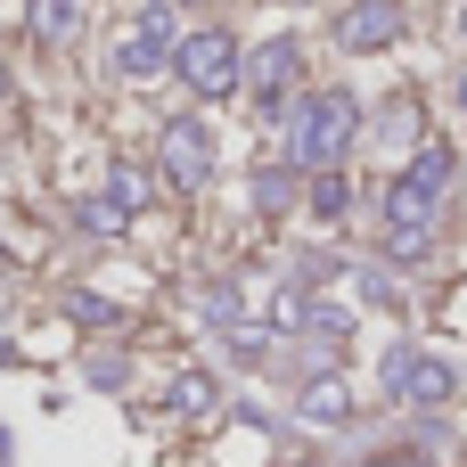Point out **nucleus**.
<instances>
[{
    "instance_id": "obj_1",
    "label": "nucleus",
    "mask_w": 467,
    "mask_h": 467,
    "mask_svg": "<svg viewBox=\"0 0 467 467\" xmlns=\"http://www.w3.org/2000/svg\"><path fill=\"white\" fill-rule=\"evenodd\" d=\"M279 115H287V156H296L304 172H337L345 148L361 140V99H353V90H304V99H287ZM279 115H271V123H279Z\"/></svg>"
},
{
    "instance_id": "obj_2",
    "label": "nucleus",
    "mask_w": 467,
    "mask_h": 467,
    "mask_svg": "<svg viewBox=\"0 0 467 467\" xmlns=\"http://www.w3.org/2000/svg\"><path fill=\"white\" fill-rule=\"evenodd\" d=\"M238 49H246V41H238L230 25L172 33V74L189 82V99H213V107H222V99L238 90Z\"/></svg>"
},
{
    "instance_id": "obj_3",
    "label": "nucleus",
    "mask_w": 467,
    "mask_h": 467,
    "mask_svg": "<svg viewBox=\"0 0 467 467\" xmlns=\"http://www.w3.org/2000/svg\"><path fill=\"white\" fill-rule=\"evenodd\" d=\"M213 164H222V140H213L205 115H172V123L156 131V172H164L172 189H205Z\"/></svg>"
},
{
    "instance_id": "obj_4",
    "label": "nucleus",
    "mask_w": 467,
    "mask_h": 467,
    "mask_svg": "<svg viewBox=\"0 0 467 467\" xmlns=\"http://www.w3.org/2000/svg\"><path fill=\"white\" fill-rule=\"evenodd\" d=\"M296 82H304V49H296L287 33L263 41V49H238V90H254L263 115H279V107L296 99Z\"/></svg>"
},
{
    "instance_id": "obj_5",
    "label": "nucleus",
    "mask_w": 467,
    "mask_h": 467,
    "mask_svg": "<svg viewBox=\"0 0 467 467\" xmlns=\"http://www.w3.org/2000/svg\"><path fill=\"white\" fill-rule=\"evenodd\" d=\"M386 394H394L402 410H443V402L460 394V369H451V361H435V353L394 345V353H386Z\"/></svg>"
},
{
    "instance_id": "obj_6",
    "label": "nucleus",
    "mask_w": 467,
    "mask_h": 467,
    "mask_svg": "<svg viewBox=\"0 0 467 467\" xmlns=\"http://www.w3.org/2000/svg\"><path fill=\"white\" fill-rule=\"evenodd\" d=\"M164 66H172V8L148 0V8L131 16V33L115 41V74H123V82H156Z\"/></svg>"
},
{
    "instance_id": "obj_7",
    "label": "nucleus",
    "mask_w": 467,
    "mask_h": 467,
    "mask_svg": "<svg viewBox=\"0 0 467 467\" xmlns=\"http://www.w3.org/2000/svg\"><path fill=\"white\" fill-rule=\"evenodd\" d=\"M402 33H410L402 0H353V8L337 16V49H353V57H369V49H394Z\"/></svg>"
},
{
    "instance_id": "obj_8",
    "label": "nucleus",
    "mask_w": 467,
    "mask_h": 467,
    "mask_svg": "<svg viewBox=\"0 0 467 467\" xmlns=\"http://www.w3.org/2000/svg\"><path fill=\"white\" fill-rule=\"evenodd\" d=\"M296 410H304L312 427H353V419H361V402H353L345 378H312V386L296 394Z\"/></svg>"
},
{
    "instance_id": "obj_9",
    "label": "nucleus",
    "mask_w": 467,
    "mask_h": 467,
    "mask_svg": "<svg viewBox=\"0 0 467 467\" xmlns=\"http://www.w3.org/2000/svg\"><path fill=\"white\" fill-rule=\"evenodd\" d=\"M410 189H427V197H443L451 181H460V156L443 148V140H419V156H410V172H402Z\"/></svg>"
},
{
    "instance_id": "obj_10",
    "label": "nucleus",
    "mask_w": 467,
    "mask_h": 467,
    "mask_svg": "<svg viewBox=\"0 0 467 467\" xmlns=\"http://www.w3.org/2000/svg\"><path fill=\"white\" fill-rule=\"evenodd\" d=\"M386 230H435V197L410 189V181H394L386 189Z\"/></svg>"
},
{
    "instance_id": "obj_11",
    "label": "nucleus",
    "mask_w": 467,
    "mask_h": 467,
    "mask_svg": "<svg viewBox=\"0 0 467 467\" xmlns=\"http://www.w3.org/2000/svg\"><path fill=\"white\" fill-rule=\"evenodd\" d=\"M25 25H33V41H49V49H57V41H74L82 0H33V16H25Z\"/></svg>"
},
{
    "instance_id": "obj_12",
    "label": "nucleus",
    "mask_w": 467,
    "mask_h": 467,
    "mask_svg": "<svg viewBox=\"0 0 467 467\" xmlns=\"http://www.w3.org/2000/svg\"><path fill=\"white\" fill-rule=\"evenodd\" d=\"M172 410H181V419H213V410H222V386H213L205 369H189V378H172Z\"/></svg>"
},
{
    "instance_id": "obj_13",
    "label": "nucleus",
    "mask_w": 467,
    "mask_h": 467,
    "mask_svg": "<svg viewBox=\"0 0 467 467\" xmlns=\"http://www.w3.org/2000/svg\"><path fill=\"white\" fill-rule=\"evenodd\" d=\"M148 197H156V181H148L140 164H115V172H107V205H115V213H140Z\"/></svg>"
},
{
    "instance_id": "obj_14",
    "label": "nucleus",
    "mask_w": 467,
    "mask_h": 467,
    "mask_svg": "<svg viewBox=\"0 0 467 467\" xmlns=\"http://www.w3.org/2000/svg\"><path fill=\"white\" fill-rule=\"evenodd\" d=\"M312 213H320V222H345V213H353V181H345V172H312Z\"/></svg>"
},
{
    "instance_id": "obj_15",
    "label": "nucleus",
    "mask_w": 467,
    "mask_h": 467,
    "mask_svg": "<svg viewBox=\"0 0 467 467\" xmlns=\"http://www.w3.org/2000/svg\"><path fill=\"white\" fill-rule=\"evenodd\" d=\"M74 222H82V230H90V238H107V246H115V238H123V230H131V213H115V205H107V197H82V205H74Z\"/></svg>"
},
{
    "instance_id": "obj_16",
    "label": "nucleus",
    "mask_w": 467,
    "mask_h": 467,
    "mask_svg": "<svg viewBox=\"0 0 467 467\" xmlns=\"http://www.w3.org/2000/svg\"><path fill=\"white\" fill-rule=\"evenodd\" d=\"M66 320H74V328H115L123 312H115L107 296H90V287H74V296H66Z\"/></svg>"
},
{
    "instance_id": "obj_17",
    "label": "nucleus",
    "mask_w": 467,
    "mask_h": 467,
    "mask_svg": "<svg viewBox=\"0 0 467 467\" xmlns=\"http://www.w3.org/2000/svg\"><path fill=\"white\" fill-rule=\"evenodd\" d=\"M435 254V230H386V263H427Z\"/></svg>"
},
{
    "instance_id": "obj_18",
    "label": "nucleus",
    "mask_w": 467,
    "mask_h": 467,
    "mask_svg": "<svg viewBox=\"0 0 467 467\" xmlns=\"http://www.w3.org/2000/svg\"><path fill=\"white\" fill-rule=\"evenodd\" d=\"M304 328H312L320 345H337V337L353 345V312H337V304H312V312H304Z\"/></svg>"
},
{
    "instance_id": "obj_19",
    "label": "nucleus",
    "mask_w": 467,
    "mask_h": 467,
    "mask_svg": "<svg viewBox=\"0 0 467 467\" xmlns=\"http://www.w3.org/2000/svg\"><path fill=\"white\" fill-rule=\"evenodd\" d=\"M287 197H296L287 172H254V205H263V213H287Z\"/></svg>"
},
{
    "instance_id": "obj_20",
    "label": "nucleus",
    "mask_w": 467,
    "mask_h": 467,
    "mask_svg": "<svg viewBox=\"0 0 467 467\" xmlns=\"http://www.w3.org/2000/svg\"><path fill=\"white\" fill-rule=\"evenodd\" d=\"M369 467H427V460H419V451H378Z\"/></svg>"
},
{
    "instance_id": "obj_21",
    "label": "nucleus",
    "mask_w": 467,
    "mask_h": 467,
    "mask_svg": "<svg viewBox=\"0 0 467 467\" xmlns=\"http://www.w3.org/2000/svg\"><path fill=\"white\" fill-rule=\"evenodd\" d=\"M0 107H8V66H0Z\"/></svg>"
},
{
    "instance_id": "obj_22",
    "label": "nucleus",
    "mask_w": 467,
    "mask_h": 467,
    "mask_svg": "<svg viewBox=\"0 0 467 467\" xmlns=\"http://www.w3.org/2000/svg\"><path fill=\"white\" fill-rule=\"evenodd\" d=\"M8 361H16V353H8V337H0V369H8Z\"/></svg>"
},
{
    "instance_id": "obj_23",
    "label": "nucleus",
    "mask_w": 467,
    "mask_h": 467,
    "mask_svg": "<svg viewBox=\"0 0 467 467\" xmlns=\"http://www.w3.org/2000/svg\"><path fill=\"white\" fill-rule=\"evenodd\" d=\"M460 107H467V74H460Z\"/></svg>"
},
{
    "instance_id": "obj_24",
    "label": "nucleus",
    "mask_w": 467,
    "mask_h": 467,
    "mask_svg": "<svg viewBox=\"0 0 467 467\" xmlns=\"http://www.w3.org/2000/svg\"><path fill=\"white\" fill-rule=\"evenodd\" d=\"M460 41H467V8H460Z\"/></svg>"
},
{
    "instance_id": "obj_25",
    "label": "nucleus",
    "mask_w": 467,
    "mask_h": 467,
    "mask_svg": "<svg viewBox=\"0 0 467 467\" xmlns=\"http://www.w3.org/2000/svg\"><path fill=\"white\" fill-rule=\"evenodd\" d=\"M296 467H320V460H296Z\"/></svg>"
},
{
    "instance_id": "obj_26",
    "label": "nucleus",
    "mask_w": 467,
    "mask_h": 467,
    "mask_svg": "<svg viewBox=\"0 0 467 467\" xmlns=\"http://www.w3.org/2000/svg\"><path fill=\"white\" fill-rule=\"evenodd\" d=\"M197 8H205V0H197Z\"/></svg>"
}]
</instances>
